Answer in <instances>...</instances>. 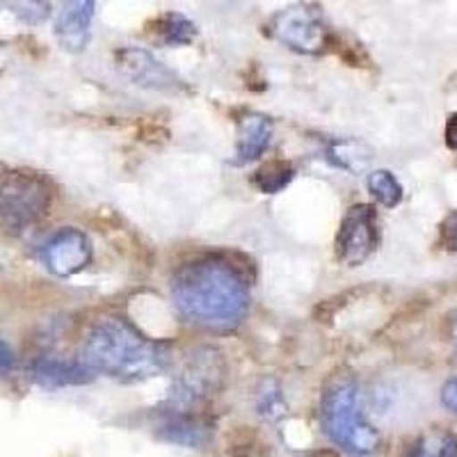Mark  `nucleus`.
<instances>
[{
    "label": "nucleus",
    "mask_w": 457,
    "mask_h": 457,
    "mask_svg": "<svg viewBox=\"0 0 457 457\" xmlns=\"http://www.w3.org/2000/svg\"><path fill=\"white\" fill-rule=\"evenodd\" d=\"M171 302L183 320L208 329H228L250 309V286L228 261L204 256L174 275Z\"/></svg>",
    "instance_id": "obj_1"
},
{
    "label": "nucleus",
    "mask_w": 457,
    "mask_h": 457,
    "mask_svg": "<svg viewBox=\"0 0 457 457\" xmlns=\"http://www.w3.org/2000/svg\"><path fill=\"white\" fill-rule=\"evenodd\" d=\"M83 364L89 370L117 379H149L165 373L171 364V348L151 341L124 318H101L83 345Z\"/></svg>",
    "instance_id": "obj_2"
},
{
    "label": "nucleus",
    "mask_w": 457,
    "mask_h": 457,
    "mask_svg": "<svg viewBox=\"0 0 457 457\" xmlns=\"http://www.w3.org/2000/svg\"><path fill=\"white\" fill-rule=\"evenodd\" d=\"M320 423L337 446L354 455H370L378 451L379 432L364 416L361 395L353 378H337L329 382L320 400Z\"/></svg>",
    "instance_id": "obj_3"
},
{
    "label": "nucleus",
    "mask_w": 457,
    "mask_h": 457,
    "mask_svg": "<svg viewBox=\"0 0 457 457\" xmlns=\"http://www.w3.org/2000/svg\"><path fill=\"white\" fill-rule=\"evenodd\" d=\"M51 208V190L42 179L12 171L0 179V224L23 231L42 220Z\"/></svg>",
    "instance_id": "obj_4"
},
{
    "label": "nucleus",
    "mask_w": 457,
    "mask_h": 457,
    "mask_svg": "<svg viewBox=\"0 0 457 457\" xmlns=\"http://www.w3.org/2000/svg\"><path fill=\"white\" fill-rule=\"evenodd\" d=\"M227 378V361L215 348H202L187 357L171 386V405L190 407L218 394Z\"/></svg>",
    "instance_id": "obj_5"
},
{
    "label": "nucleus",
    "mask_w": 457,
    "mask_h": 457,
    "mask_svg": "<svg viewBox=\"0 0 457 457\" xmlns=\"http://www.w3.org/2000/svg\"><path fill=\"white\" fill-rule=\"evenodd\" d=\"M268 30L277 42L307 55L322 53L329 42V30L322 12L312 5H293L279 10L268 23Z\"/></svg>",
    "instance_id": "obj_6"
},
{
    "label": "nucleus",
    "mask_w": 457,
    "mask_h": 457,
    "mask_svg": "<svg viewBox=\"0 0 457 457\" xmlns=\"http://www.w3.org/2000/svg\"><path fill=\"white\" fill-rule=\"evenodd\" d=\"M379 245V222L375 208L357 204L348 208L337 234V256L343 265L357 268L364 263Z\"/></svg>",
    "instance_id": "obj_7"
},
{
    "label": "nucleus",
    "mask_w": 457,
    "mask_h": 457,
    "mask_svg": "<svg viewBox=\"0 0 457 457\" xmlns=\"http://www.w3.org/2000/svg\"><path fill=\"white\" fill-rule=\"evenodd\" d=\"M117 69L124 73L126 79L133 80L142 87L158 89V92H181L186 89V83L179 79L177 73L167 69L165 64L158 62L145 48H121L117 51Z\"/></svg>",
    "instance_id": "obj_8"
},
{
    "label": "nucleus",
    "mask_w": 457,
    "mask_h": 457,
    "mask_svg": "<svg viewBox=\"0 0 457 457\" xmlns=\"http://www.w3.org/2000/svg\"><path fill=\"white\" fill-rule=\"evenodd\" d=\"M48 270L57 277H71L80 272L92 259L89 238L79 228H62L46 243L44 250Z\"/></svg>",
    "instance_id": "obj_9"
},
{
    "label": "nucleus",
    "mask_w": 457,
    "mask_h": 457,
    "mask_svg": "<svg viewBox=\"0 0 457 457\" xmlns=\"http://www.w3.org/2000/svg\"><path fill=\"white\" fill-rule=\"evenodd\" d=\"M92 0H76L62 5L55 19V35L69 51H83L89 37V26L94 19Z\"/></svg>",
    "instance_id": "obj_10"
},
{
    "label": "nucleus",
    "mask_w": 457,
    "mask_h": 457,
    "mask_svg": "<svg viewBox=\"0 0 457 457\" xmlns=\"http://www.w3.org/2000/svg\"><path fill=\"white\" fill-rule=\"evenodd\" d=\"M272 140V121L261 112H247L238 120V142H236V165L256 161Z\"/></svg>",
    "instance_id": "obj_11"
},
{
    "label": "nucleus",
    "mask_w": 457,
    "mask_h": 457,
    "mask_svg": "<svg viewBox=\"0 0 457 457\" xmlns=\"http://www.w3.org/2000/svg\"><path fill=\"white\" fill-rule=\"evenodd\" d=\"M32 378L44 389H60V386L87 385L94 379V370H89L79 361H64V359H37L32 366Z\"/></svg>",
    "instance_id": "obj_12"
},
{
    "label": "nucleus",
    "mask_w": 457,
    "mask_h": 457,
    "mask_svg": "<svg viewBox=\"0 0 457 457\" xmlns=\"http://www.w3.org/2000/svg\"><path fill=\"white\" fill-rule=\"evenodd\" d=\"M405 457H457V435L446 428H432L419 435Z\"/></svg>",
    "instance_id": "obj_13"
},
{
    "label": "nucleus",
    "mask_w": 457,
    "mask_h": 457,
    "mask_svg": "<svg viewBox=\"0 0 457 457\" xmlns=\"http://www.w3.org/2000/svg\"><path fill=\"white\" fill-rule=\"evenodd\" d=\"M197 35V28L193 21H187L183 14L177 12H167L158 19V37L167 46H183V44H190Z\"/></svg>",
    "instance_id": "obj_14"
},
{
    "label": "nucleus",
    "mask_w": 457,
    "mask_h": 457,
    "mask_svg": "<svg viewBox=\"0 0 457 457\" xmlns=\"http://www.w3.org/2000/svg\"><path fill=\"white\" fill-rule=\"evenodd\" d=\"M206 430L208 428L204 426L202 421L197 419H190V416H174L170 421L165 423V428L161 430V435L170 442L177 444H186V446H199L206 439Z\"/></svg>",
    "instance_id": "obj_15"
},
{
    "label": "nucleus",
    "mask_w": 457,
    "mask_h": 457,
    "mask_svg": "<svg viewBox=\"0 0 457 457\" xmlns=\"http://www.w3.org/2000/svg\"><path fill=\"white\" fill-rule=\"evenodd\" d=\"M293 177H295V170H293L291 162L272 161L256 171L254 183L261 193L275 195V193H281V190L293 181Z\"/></svg>",
    "instance_id": "obj_16"
},
{
    "label": "nucleus",
    "mask_w": 457,
    "mask_h": 457,
    "mask_svg": "<svg viewBox=\"0 0 457 457\" xmlns=\"http://www.w3.org/2000/svg\"><path fill=\"white\" fill-rule=\"evenodd\" d=\"M369 190L375 199H378L382 206L395 208L400 202H403V186L395 179V174H391L389 170H375L373 174H369Z\"/></svg>",
    "instance_id": "obj_17"
},
{
    "label": "nucleus",
    "mask_w": 457,
    "mask_h": 457,
    "mask_svg": "<svg viewBox=\"0 0 457 457\" xmlns=\"http://www.w3.org/2000/svg\"><path fill=\"white\" fill-rule=\"evenodd\" d=\"M259 411L268 419H277L284 411V403H281V391L277 382H263V389L259 391Z\"/></svg>",
    "instance_id": "obj_18"
},
{
    "label": "nucleus",
    "mask_w": 457,
    "mask_h": 457,
    "mask_svg": "<svg viewBox=\"0 0 457 457\" xmlns=\"http://www.w3.org/2000/svg\"><path fill=\"white\" fill-rule=\"evenodd\" d=\"M442 243L448 252L457 254V211L448 215L442 224Z\"/></svg>",
    "instance_id": "obj_19"
},
{
    "label": "nucleus",
    "mask_w": 457,
    "mask_h": 457,
    "mask_svg": "<svg viewBox=\"0 0 457 457\" xmlns=\"http://www.w3.org/2000/svg\"><path fill=\"white\" fill-rule=\"evenodd\" d=\"M14 350H12L10 343L5 338H0V375H7L12 369H14Z\"/></svg>",
    "instance_id": "obj_20"
},
{
    "label": "nucleus",
    "mask_w": 457,
    "mask_h": 457,
    "mask_svg": "<svg viewBox=\"0 0 457 457\" xmlns=\"http://www.w3.org/2000/svg\"><path fill=\"white\" fill-rule=\"evenodd\" d=\"M442 403L446 410H451L453 414H457V378L448 379L442 389Z\"/></svg>",
    "instance_id": "obj_21"
},
{
    "label": "nucleus",
    "mask_w": 457,
    "mask_h": 457,
    "mask_svg": "<svg viewBox=\"0 0 457 457\" xmlns=\"http://www.w3.org/2000/svg\"><path fill=\"white\" fill-rule=\"evenodd\" d=\"M446 145H448V149H457V112L448 117Z\"/></svg>",
    "instance_id": "obj_22"
}]
</instances>
